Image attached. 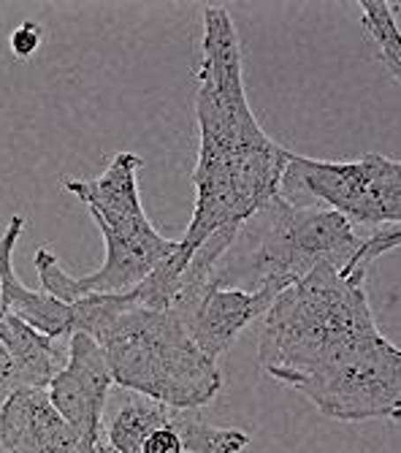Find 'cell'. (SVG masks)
Masks as SVG:
<instances>
[{"label":"cell","instance_id":"6da1fadb","mask_svg":"<svg viewBox=\"0 0 401 453\" xmlns=\"http://www.w3.org/2000/svg\"><path fill=\"white\" fill-rule=\"evenodd\" d=\"M200 19L204 38L195 73V207L177 250L147 277L152 294L169 304L179 294L187 264L209 274L238 228L279 196L291 157V150L276 144L250 109L245 52L228 9L207 6Z\"/></svg>","mask_w":401,"mask_h":453},{"label":"cell","instance_id":"7a4b0ae2","mask_svg":"<svg viewBox=\"0 0 401 453\" xmlns=\"http://www.w3.org/2000/svg\"><path fill=\"white\" fill-rule=\"evenodd\" d=\"M367 277L317 266L261 320L266 372L334 421L401 424V348L380 334Z\"/></svg>","mask_w":401,"mask_h":453},{"label":"cell","instance_id":"3957f363","mask_svg":"<svg viewBox=\"0 0 401 453\" xmlns=\"http://www.w3.org/2000/svg\"><path fill=\"white\" fill-rule=\"evenodd\" d=\"M71 337L98 342L117 388L171 407L200 410L217 399L223 372L200 350L174 307H149L131 291L71 304Z\"/></svg>","mask_w":401,"mask_h":453},{"label":"cell","instance_id":"277c9868","mask_svg":"<svg viewBox=\"0 0 401 453\" xmlns=\"http://www.w3.org/2000/svg\"><path fill=\"white\" fill-rule=\"evenodd\" d=\"M144 160L136 152H117L101 177L68 180L65 190L90 210L103 234V264L85 277H71L47 247L35 253L42 291L73 304L85 296H117L141 285L174 250L179 239L160 234L147 218L139 196Z\"/></svg>","mask_w":401,"mask_h":453},{"label":"cell","instance_id":"5b68a950","mask_svg":"<svg viewBox=\"0 0 401 453\" xmlns=\"http://www.w3.org/2000/svg\"><path fill=\"white\" fill-rule=\"evenodd\" d=\"M360 231L331 210L293 207L274 196L238 228L228 250L217 258L207 285L242 291L283 294L317 266L350 269L360 250Z\"/></svg>","mask_w":401,"mask_h":453},{"label":"cell","instance_id":"8992f818","mask_svg":"<svg viewBox=\"0 0 401 453\" xmlns=\"http://www.w3.org/2000/svg\"><path fill=\"white\" fill-rule=\"evenodd\" d=\"M279 196L293 207L331 210L360 234L401 226V160H314L291 152Z\"/></svg>","mask_w":401,"mask_h":453},{"label":"cell","instance_id":"52a82bcc","mask_svg":"<svg viewBox=\"0 0 401 453\" xmlns=\"http://www.w3.org/2000/svg\"><path fill=\"white\" fill-rule=\"evenodd\" d=\"M276 296L279 294L271 288L242 291V288L198 285L182 288L171 307L185 320L195 345L217 361L250 323L263 320Z\"/></svg>","mask_w":401,"mask_h":453},{"label":"cell","instance_id":"ba28073f","mask_svg":"<svg viewBox=\"0 0 401 453\" xmlns=\"http://www.w3.org/2000/svg\"><path fill=\"white\" fill-rule=\"evenodd\" d=\"M114 378L106 364L103 350L87 334H73L68 364L60 375L49 383L47 394L57 413L90 440L103 437V416L114 391Z\"/></svg>","mask_w":401,"mask_h":453},{"label":"cell","instance_id":"9c48e42d","mask_svg":"<svg viewBox=\"0 0 401 453\" xmlns=\"http://www.w3.org/2000/svg\"><path fill=\"white\" fill-rule=\"evenodd\" d=\"M0 448L6 453H98L101 440L79 434L42 388H14L0 402Z\"/></svg>","mask_w":401,"mask_h":453},{"label":"cell","instance_id":"30bf717a","mask_svg":"<svg viewBox=\"0 0 401 453\" xmlns=\"http://www.w3.org/2000/svg\"><path fill=\"white\" fill-rule=\"evenodd\" d=\"M25 231V218L11 215L4 236H0V310L22 318L35 332L57 340H71V304L55 299L47 291H30L17 277L14 250Z\"/></svg>","mask_w":401,"mask_h":453},{"label":"cell","instance_id":"8fae6325","mask_svg":"<svg viewBox=\"0 0 401 453\" xmlns=\"http://www.w3.org/2000/svg\"><path fill=\"white\" fill-rule=\"evenodd\" d=\"M0 342L6 345L14 364V386L17 388H42L60 375L68 364L71 340H57L35 332L22 318L0 310Z\"/></svg>","mask_w":401,"mask_h":453},{"label":"cell","instance_id":"7c38bea8","mask_svg":"<svg viewBox=\"0 0 401 453\" xmlns=\"http://www.w3.org/2000/svg\"><path fill=\"white\" fill-rule=\"evenodd\" d=\"M396 17H398V6L385 4V0H367V4H360V19H364V27L377 50V58L401 85V27Z\"/></svg>","mask_w":401,"mask_h":453},{"label":"cell","instance_id":"4fadbf2b","mask_svg":"<svg viewBox=\"0 0 401 453\" xmlns=\"http://www.w3.org/2000/svg\"><path fill=\"white\" fill-rule=\"evenodd\" d=\"M11 52L19 58V60H27L35 55V50L42 47V27L35 22H22L14 33H11Z\"/></svg>","mask_w":401,"mask_h":453},{"label":"cell","instance_id":"5bb4252c","mask_svg":"<svg viewBox=\"0 0 401 453\" xmlns=\"http://www.w3.org/2000/svg\"><path fill=\"white\" fill-rule=\"evenodd\" d=\"M14 364H11V356L6 350V345L0 342V394H4V399L14 391Z\"/></svg>","mask_w":401,"mask_h":453},{"label":"cell","instance_id":"9a60e30c","mask_svg":"<svg viewBox=\"0 0 401 453\" xmlns=\"http://www.w3.org/2000/svg\"><path fill=\"white\" fill-rule=\"evenodd\" d=\"M98 453H117V450H111V448L103 442V437H101V448H98Z\"/></svg>","mask_w":401,"mask_h":453}]
</instances>
